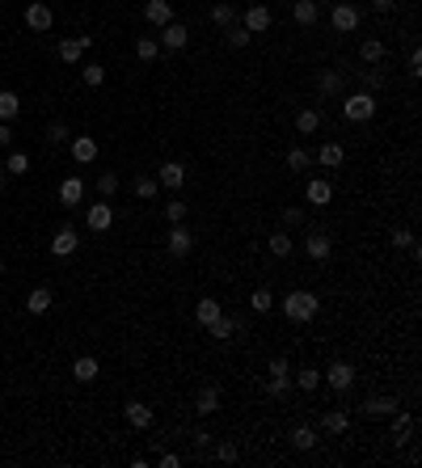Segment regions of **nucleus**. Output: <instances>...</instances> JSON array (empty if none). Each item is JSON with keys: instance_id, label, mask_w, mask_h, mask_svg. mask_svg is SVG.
Listing matches in <instances>:
<instances>
[{"instance_id": "58", "label": "nucleus", "mask_w": 422, "mask_h": 468, "mask_svg": "<svg viewBox=\"0 0 422 468\" xmlns=\"http://www.w3.org/2000/svg\"><path fill=\"white\" fill-rule=\"evenodd\" d=\"M5 186H9V173H5V169H0V194H5Z\"/></svg>"}, {"instance_id": "1", "label": "nucleus", "mask_w": 422, "mask_h": 468, "mask_svg": "<svg viewBox=\"0 0 422 468\" xmlns=\"http://www.w3.org/2000/svg\"><path fill=\"white\" fill-rule=\"evenodd\" d=\"M275 308L283 312L292 325H304V321H312L316 312H321V300H316L308 287H296V291H287L283 300H275Z\"/></svg>"}, {"instance_id": "34", "label": "nucleus", "mask_w": 422, "mask_h": 468, "mask_svg": "<svg viewBox=\"0 0 422 468\" xmlns=\"http://www.w3.org/2000/svg\"><path fill=\"white\" fill-rule=\"evenodd\" d=\"M292 384H296L300 392H316V388H321V367H300V372H292Z\"/></svg>"}, {"instance_id": "42", "label": "nucleus", "mask_w": 422, "mask_h": 468, "mask_svg": "<svg viewBox=\"0 0 422 468\" xmlns=\"http://www.w3.org/2000/svg\"><path fill=\"white\" fill-rule=\"evenodd\" d=\"M224 42H228L233 51H241V46H249V42H253V34H249V30H245L241 21H233V26L224 30Z\"/></svg>"}, {"instance_id": "26", "label": "nucleus", "mask_w": 422, "mask_h": 468, "mask_svg": "<svg viewBox=\"0 0 422 468\" xmlns=\"http://www.w3.org/2000/svg\"><path fill=\"white\" fill-rule=\"evenodd\" d=\"M51 304H56L51 287H34V291L26 295V312H30V317H42V312H51Z\"/></svg>"}, {"instance_id": "48", "label": "nucleus", "mask_w": 422, "mask_h": 468, "mask_svg": "<svg viewBox=\"0 0 422 468\" xmlns=\"http://www.w3.org/2000/svg\"><path fill=\"white\" fill-rule=\"evenodd\" d=\"M68 139H72V131H68L64 123H51V127H47V144H51V148H60V144H68Z\"/></svg>"}, {"instance_id": "37", "label": "nucleus", "mask_w": 422, "mask_h": 468, "mask_svg": "<svg viewBox=\"0 0 422 468\" xmlns=\"http://www.w3.org/2000/svg\"><path fill=\"white\" fill-rule=\"evenodd\" d=\"M267 397H275V401H287L292 392H296V384H292V376H267Z\"/></svg>"}, {"instance_id": "43", "label": "nucleus", "mask_w": 422, "mask_h": 468, "mask_svg": "<svg viewBox=\"0 0 422 468\" xmlns=\"http://www.w3.org/2000/svg\"><path fill=\"white\" fill-rule=\"evenodd\" d=\"M186 216H190V202L186 198H169L165 202V220L169 224H186Z\"/></svg>"}, {"instance_id": "40", "label": "nucleus", "mask_w": 422, "mask_h": 468, "mask_svg": "<svg viewBox=\"0 0 422 468\" xmlns=\"http://www.w3.org/2000/svg\"><path fill=\"white\" fill-rule=\"evenodd\" d=\"M283 161H287V169H292V173H304V169L312 165V152L296 144V148H287V156H283Z\"/></svg>"}, {"instance_id": "56", "label": "nucleus", "mask_w": 422, "mask_h": 468, "mask_svg": "<svg viewBox=\"0 0 422 468\" xmlns=\"http://www.w3.org/2000/svg\"><path fill=\"white\" fill-rule=\"evenodd\" d=\"M0 148H13V127L0 123Z\"/></svg>"}, {"instance_id": "60", "label": "nucleus", "mask_w": 422, "mask_h": 468, "mask_svg": "<svg viewBox=\"0 0 422 468\" xmlns=\"http://www.w3.org/2000/svg\"><path fill=\"white\" fill-rule=\"evenodd\" d=\"M249 5H253V0H249Z\"/></svg>"}, {"instance_id": "55", "label": "nucleus", "mask_w": 422, "mask_h": 468, "mask_svg": "<svg viewBox=\"0 0 422 468\" xmlns=\"http://www.w3.org/2000/svg\"><path fill=\"white\" fill-rule=\"evenodd\" d=\"M367 5H372L376 13H393V9H397V0H367Z\"/></svg>"}, {"instance_id": "3", "label": "nucleus", "mask_w": 422, "mask_h": 468, "mask_svg": "<svg viewBox=\"0 0 422 468\" xmlns=\"http://www.w3.org/2000/svg\"><path fill=\"white\" fill-rule=\"evenodd\" d=\"M355 376H359V372L351 367V363H346V358H334V363H330V367L321 372V384H330L334 392H351V388H355Z\"/></svg>"}, {"instance_id": "11", "label": "nucleus", "mask_w": 422, "mask_h": 468, "mask_svg": "<svg viewBox=\"0 0 422 468\" xmlns=\"http://www.w3.org/2000/svg\"><path fill=\"white\" fill-rule=\"evenodd\" d=\"M93 46V34H81V38H60V46H56V55L64 60V64H81V55Z\"/></svg>"}, {"instance_id": "25", "label": "nucleus", "mask_w": 422, "mask_h": 468, "mask_svg": "<svg viewBox=\"0 0 422 468\" xmlns=\"http://www.w3.org/2000/svg\"><path fill=\"white\" fill-rule=\"evenodd\" d=\"M97 376H101V367H97L93 354H81V358L72 363V380H76V384H93Z\"/></svg>"}, {"instance_id": "10", "label": "nucleus", "mask_w": 422, "mask_h": 468, "mask_svg": "<svg viewBox=\"0 0 422 468\" xmlns=\"http://www.w3.org/2000/svg\"><path fill=\"white\" fill-rule=\"evenodd\" d=\"M156 182H161V190H182L186 186V165L182 161H161V169H156Z\"/></svg>"}, {"instance_id": "28", "label": "nucleus", "mask_w": 422, "mask_h": 468, "mask_svg": "<svg viewBox=\"0 0 422 468\" xmlns=\"http://www.w3.org/2000/svg\"><path fill=\"white\" fill-rule=\"evenodd\" d=\"M211 21H216L220 30H228L233 21H241V9L233 5V0H216V5H211Z\"/></svg>"}, {"instance_id": "21", "label": "nucleus", "mask_w": 422, "mask_h": 468, "mask_svg": "<svg viewBox=\"0 0 422 468\" xmlns=\"http://www.w3.org/2000/svg\"><path fill=\"white\" fill-rule=\"evenodd\" d=\"M72 161L76 165H93L97 161V139L93 135H72Z\"/></svg>"}, {"instance_id": "31", "label": "nucleus", "mask_w": 422, "mask_h": 468, "mask_svg": "<svg viewBox=\"0 0 422 468\" xmlns=\"http://www.w3.org/2000/svg\"><path fill=\"white\" fill-rule=\"evenodd\" d=\"M359 60H363V64H380V60H385V38L367 34V38L359 42Z\"/></svg>"}, {"instance_id": "5", "label": "nucleus", "mask_w": 422, "mask_h": 468, "mask_svg": "<svg viewBox=\"0 0 422 468\" xmlns=\"http://www.w3.org/2000/svg\"><path fill=\"white\" fill-rule=\"evenodd\" d=\"M241 26H245L249 34H267V30L275 26V13H271L267 5H262V0H253V5L241 13Z\"/></svg>"}, {"instance_id": "36", "label": "nucleus", "mask_w": 422, "mask_h": 468, "mask_svg": "<svg viewBox=\"0 0 422 468\" xmlns=\"http://www.w3.org/2000/svg\"><path fill=\"white\" fill-rule=\"evenodd\" d=\"M22 114V97L13 89H0V123H13Z\"/></svg>"}, {"instance_id": "22", "label": "nucleus", "mask_w": 422, "mask_h": 468, "mask_svg": "<svg viewBox=\"0 0 422 468\" xmlns=\"http://www.w3.org/2000/svg\"><path fill=\"white\" fill-rule=\"evenodd\" d=\"M76 245H81L76 228H60L56 236H51V253H56V257H72V253H76Z\"/></svg>"}, {"instance_id": "45", "label": "nucleus", "mask_w": 422, "mask_h": 468, "mask_svg": "<svg viewBox=\"0 0 422 468\" xmlns=\"http://www.w3.org/2000/svg\"><path fill=\"white\" fill-rule=\"evenodd\" d=\"M249 308H253V312H262V317H267V312H275V295H271L267 287H258V291L249 295Z\"/></svg>"}, {"instance_id": "15", "label": "nucleus", "mask_w": 422, "mask_h": 468, "mask_svg": "<svg viewBox=\"0 0 422 468\" xmlns=\"http://www.w3.org/2000/svg\"><path fill=\"white\" fill-rule=\"evenodd\" d=\"M123 418H127L131 431H148L156 413H152V405H144V401H127V405H123Z\"/></svg>"}, {"instance_id": "54", "label": "nucleus", "mask_w": 422, "mask_h": 468, "mask_svg": "<svg viewBox=\"0 0 422 468\" xmlns=\"http://www.w3.org/2000/svg\"><path fill=\"white\" fill-rule=\"evenodd\" d=\"M410 76H422V51L418 46L410 51Z\"/></svg>"}, {"instance_id": "13", "label": "nucleus", "mask_w": 422, "mask_h": 468, "mask_svg": "<svg viewBox=\"0 0 422 468\" xmlns=\"http://www.w3.org/2000/svg\"><path fill=\"white\" fill-rule=\"evenodd\" d=\"M156 42H161V51H182L186 42H190V30H186V21H169V26H161V38H156Z\"/></svg>"}, {"instance_id": "30", "label": "nucleus", "mask_w": 422, "mask_h": 468, "mask_svg": "<svg viewBox=\"0 0 422 468\" xmlns=\"http://www.w3.org/2000/svg\"><path fill=\"white\" fill-rule=\"evenodd\" d=\"M267 249H271L275 257H292V249H296V241H292V228H275V232L267 236Z\"/></svg>"}, {"instance_id": "44", "label": "nucleus", "mask_w": 422, "mask_h": 468, "mask_svg": "<svg viewBox=\"0 0 422 468\" xmlns=\"http://www.w3.org/2000/svg\"><path fill=\"white\" fill-rule=\"evenodd\" d=\"M5 173H9V177H26V173H30V156H26V152H9Z\"/></svg>"}, {"instance_id": "57", "label": "nucleus", "mask_w": 422, "mask_h": 468, "mask_svg": "<svg viewBox=\"0 0 422 468\" xmlns=\"http://www.w3.org/2000/svg\"><path fill=\"white\" fill-rule=\"evenodd\" d=\"M156 464H161V468H178V464H182V456H174V451H165V456H161V460H156Z\"/></svg>"}, {"instance_id": "52", "label": "nucleus", "mask_w": 422, "mask_h": 468, "mask_svg": "<svg viewBox=\"0 0 422 468\" xmlns=\"http://www.w3.org/2000/svg\"><path fill=\"white\" fill-rule=\"evenodd\" d=\"M283 228H304V207H283Z\"/></svg>"}, {"instance_id": "18", "label": "nucleus", "mask_w": 422, "mask_h": 468, "mask_svg": "<svg viewBox=\"0 0 422 468\" xmlns=\"http://www.w3.org/2000/svg\"><path fill=\"white\" fill-rule=\"evenodd\" d=\"M85 224L93 228V232H106L115 224V207L110 202H89V211H85Z\"/></svg>"}, {"instance_id": "9", "label": "nucleus", "mask_w": 422, "mask_h": 468, "mask_svg": "<svg viewBox=\"0 0 422 468\" xmlns=\"http://www.w3.org/2000/svg\"><path fill=\"white\" fill-rule=\"evenodd\" d=\"M165 245H169V253H174V257H190V253H194V232H190L186 224H169Z\"/></svg>"}, {"instance_id": "50", "label": "nucleus", "mask_w": 422, "mask_h": 468, "mask_svg": "<svg viewBox=\"0 0 422 468\" xmlns=\"http://www.w3.org/2000/svg\"><path fill=\"white\" fill-rule=\"evenodd\" d=\"M211 456H216V460H224V464H233V460H237V443H233V439H224V443H211Z\"/></svg>"}, {"instance_id": "24", "label": "nucleus", "mask_w": 422, "mask_h": 468, "mask_svg": "<svg viewBox=\"0 0 422 468\" xmlns=\"http://www.w3.org/2000/svg\"><path fill=\"white\" fill-rule=\"evenodd\" d=\"M359 85H363L367 93H380V89L389 85V76H385L380 64H363V68H359Z\"/></svg>"}, {"instance_id": "38", "label": "nucleus", "mask_w": 422, "mask_h": 468, "mask_svg": "<svg viewBox=\"0 0 422 468\" xmlns=\"http://www.w3.org/2000/svg\"><path fill=\"white\" fill-rule=\"evenodd\" d=\"M296 131H300V135H312V131H321V110H312V106L296 110Z\"/></svg>"}, {"instance_id": "20", "label": "nucleus", "mask_w": 422, "mask_h": 468, "mask_svg": "<svg viewBox=\"0 0 422 468\" xmlns=\"http://www.w3.org/2000/svg\"><path fill=\"white\" fill-rule=\"evenodd\" d=\"M144 17H148V26L161 30V26L174 21V5H169V0H148V5H144Z\"/></svg>"}, {"instance_id": "46", "label": "nucleus", "mask_w": 422, "mask_h": 468, "mask_svg": "<svg viewBox=\"0 0 422 468\" xmlns=\"http://www.w3.org/2000/svg\"><path fill=\"white\" fill-rule=\"evenodd\" d=\"M190 439H194V451H199V456H207V451H211V443H216V435H211L207 426H194V431H190Z\"/></svg>"}, {"instance_id": "32", "label": "nucleus", "mask_w": 422, "mask_h": 468, "mask_svg": "<svg viewBox=\"0 0 422 468\" xmlns=\"http://www.w3.org/2000/svg\"><path fill=\"white\" fill-rule=\"evenodd\" d=\"M316 443H321V439H316V426H308V422L292 426V447H296V451H312Z\"/></svg>"}, {"instance_id": "41", "label": "nucleus", "mask_w": 422, "mask_h": 468, "mask_svg": "<svg viewBox=\"0 0 422 468\" xmlns=\"http://www.w3.org/2000/svg\"><path fill=\"white\" fill-rule=\"evenodd\" d=\"M131 190H135V198H156V194H161V182H156L152 173H140L131 182Z\"/></svg>"}, {"instance_id": "49", "label": "nucleus", "mask_w": 422, "mask_h": 468, "mask_svg": "<svg viewBox=\"0 0 422 468\" xmlns=\"http://www.w3.org/2000/svg\"><path fill=\"white\" fill-rule=\"evenodd\" d=\"M81 80H85L89 89H97V85L106 80V68H101V64H85V68H81Z\"/></svg>"}, {"instance_id": "16", "label": "nucleus", "mask_w": 422, "mask_h": 468, "mask_svg": "<svg viewBox=\"0 0 422 468\" xmlns=\"http://www.w3.org/2000/svg\"><path fill=\"white\" fill-rule=\"evenodd\" d=\"M330 249H334V236H330V232H321V228H312V232H308V241H304V253L312 257V262H326V257H330Z\"/></svg>"}, {"instance_id": "4", "label": "nucleus", "mask_w": 422, "mask_h": 468, "mask_svg": "<svg viewBox=\"0 0 422 468\" xmlns=\"http://www.w3.org/2000/svg\"><path fill=\"white\" fill-rule=\"evenodd\" d=\"M359 21H363V13H359V5H351V0H338L330 9V30H338V34H355Z\"/></svg>"}, {"instance_id": "2", "label": "nucleus", "mask_w": 422, "mask_h": 468, "mask_svg": "<svg viewBox=\"0 0 422 468\" xmlns=\"http://www.w3.org/2000/svg\"><path fill=\"white\" fill-rule=\"evenodd\" d=\"M342 119H346V123H367V119H376V93H367V89L346 93V97H342Z\"/></svg>"}, {"instance_id": "53", "label": "nucleus", "mask_w": 422, "mask_h": 468, "mask_svg": "<svg viewBox=\"0 0 422 468\" xmlns=\"http://www.w3.org/2000/svg\"><path fill=\"white\" fill-rule=\"evenodd\" d=\"M389 241H393V249H410V245H414V232H410V228H393Z\"/></svg>"}, {"instance_id": "19", "label": "nucleus", "mask_w": 422, "mask_h": 468, "mask_svg": "<svg viewBox=\"0 0 422 468\" xmlns=\"http://www.w3.org/2000/svg\"><path fill=\"white\" fill-rule=\"evenodd\" d=\"M220 312H224V304H220L216 295H203V300L194 304V321H199V329H207L211 321H216V317H220Z\"/></svg>"}, {"instance_id": "23", "label": "nucleus", "mask_w": 422, "mask_h": 468, "mask_svg": "<svg viewBox=\"0 0 422 468\" xmlns=\"http://www.w3.org/2000/svg\"><path fill=\"white\" fill-rule=\"evenodd\" d=\"M233 333H237V317H233V312H220V317L207 325V338L211 342H228Z\"/></svg>"}, {"instance_id": "51", "label": "nucleus", "mask_w": 422, "mask_h": 468, "mask_svg": "<svg viewBox=\"0 0 422 468\" xmlns=\"http://www.w3.org/2000/svg\"><path fill=\"white\" fill-rule=\"evenodd\" d=\"M267 376H292V358H287V354H275V358L267 363Z\"/></svg>"}, {"instance_id": "35", "label": "nucleus", "mask_w": 422, "mask_h": 468, "mask_svg": "<svg viewBox=\"0 0 422 468\" xmlns=\"http://www.w3.org/2000/svg\"><path fill=\"white\" fill-rule=\"evenodd\" d=\"M316 93H321V97H342V72L326 68L321 76H316Z\"/></svg>"}, {"instance_id": "33", "label": "nucleus", "mask_w": 422, "mask_h": 468, "mask_svg": "<svg viewBox=\"0 0 422 468\" xmlns=\"http://www.w3.org/2000/svg\"><path fill=\"white\" fill-rule=\"evenodd\" d=\"M81 198H85V182L81 177H64L60 182V202L64 207H81Z\"/></svg>"}, {"instance_id": "47", "label": "nucleus", "mask_w": 422, "mask_h": 468, "mask_svg": "<svg viewBox=\"0 0 422 468\" xmlns=\"http://www.w3.org/2000/svg\"><path fill=\"white\" fill-rule=\"evenodd\" d=\"M119 186H123V182H119V173H101V177H97V194H101V198H115V194H119Z\"/></svg>"}, {"instance_id": "8", "label": "nucleus", "mask_w": 422, "mask_h": 468, "mask_svg": "<svg viewBox=\"0 0 422 468\" xmlns=\"http://www.w3.org/2000/svg\"><path fill=\"white\" fill-rule=\"evenodd\" d=\"M26 26L34 34H47L51 26H56V13H51V5H42V0H30L26 5Z\"/></svg>"}, {"instance_id": "7", "label": "nucleus", "mask_w": 422, "mask_h": 468, "mask_svg": "<svg viewBox=\"0 0 422 468\" xmlns=\"http://www.w3.org/2000/svg\"><path fill=\"white\" fill-rule=\"evenodd\" d=\"M220 405H224V392H220L216 384H203V388L194 392V413H199V418H211V413H220Z\"/></svg>"}, {"instance_id": "6", "label": "nucleus", "mask_w": 422, "mask_h": 468, "mask_svg": "<svg viewBox=\"0 0 422 468\" xmlns=\"http://www.w3.org/2000/svg\"><path fill=\"white\" fill-rule=\"evenodd\" d=\"M397 409H401V401H397V397H385V392L367 397V401L359 405V413H363V418H393Z\"/></svg>"}, {"instance_id": "17", "label": "nucleus", "mask_w": 422, "mask_h": 468, "mask_svg": "<svg viewBox=\"0 0 422 468\" xmlns=\"http://www.w3.org/2000/svg\"><path fill=\"white\" fill-rule=\"evenodd\" d=\"M292 21L312 30L316 21H321V5H316V0H292Z\"/></svg>"}, {"instance_id": "39", "label": "nucleus", "mask_w": 422, "mask_h": 468, "mask_svg": "<svg viewBox=\"0 0 422 468\" xmlns=\"http://www.w3.org/2000/svg\"><path fill=\"white\" fill-rule=\"evenodd\" d=\"M135 55H140V64H156V60H161V42H156L152 34H144L135 42Z\"/></svg>"}, {"instance_id": "29", "label": "nucleus", "mask_w": 422, "mask_h": 468, "mask_svg": "<svg viewBox=\"0 0 422 468\" xmlns=\"http://www.w3.org/2000/svg\"><path fill=\"white\" fill-rule=\"evenodd\" d=\"M316 426H321L326 435H342V431L351 426V413H346V409H326V413H321V422H316Z\"/></svg>"}, {"instance_id": "14", "label": "nucleus", "mask_w": 422, "mask_h": 468, "mask_svg": "<svg viewBox=\"0 0 422 468\" xmlns=\"http://www.w3.org/2000/svg\"><path fill=\"white\" fill-rule=\"evenodd\" d=\"M312 161L321 165V169H342V161H346V148H342L338 139H326L321 148L312 152Z\"/></svg>"}, {"instance_id": "59", "label": "nucleus", "mask_w": 422, "mask_h": 468, "mask_svg": "<svg viewBox=\"0 0 422 468\" xmlns=\"http://www.w3.org/2000/svg\"><path fill=\"white\" fill-rule=\"evenodd\" d=\"M0 275H5V257H0Z\"/></svg>"}, {"instance_id": "27", "label": "nucleus", "mask_w": 422, "mask_h": 468, "mask_svg": "<svg viewBox=\"0 0 422 468\" xmlns=\"http://www.w3.org/2000/svg\"><path fill=\"white\" fill-rule=\"evenodd\" d=\"M414 439V413L410 409H397L393 413V443L401 447V443H410Z\"/></svg>"}, {"instance_id": "12", "label": "nucleus", "mask_w": 422, "mask_h": 468, "mask_svg": "<svg viewBox=\"0 0 422 468\" xmlns=\"http://www.w3.org/2000/svg\"><path fill=\"white\" fill-rule=\"evenodd\" d=\"M304 202H312V207H330V202H334V182H330V177H308Z\"/></svg>"}]
</instances>
